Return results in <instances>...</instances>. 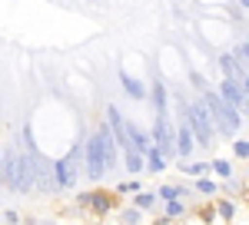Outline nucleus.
<instances>
[{
  "mask_svg": "<svg viewBox=\"0 0 249 225\" xmlns=\"http://www.w3.org/2000/svg\"><path fill=\"white\" fill-rule=\"evenodd\" d=\"M116 162H120V146H116L110 126L100 123L96 132L83 143V172H87L93 182H100L107 172L116 169Z\"/></svg>",
  "mask_w": 249,
  "mask_h": 225,
  "instance_id": "f257e3e1",
  "label": "nucleus"
},
{
  "mask_svg": "<svg viewBox=\"0 0 249 225\" xmlns=\"http://www.w3.org/2000/svg\"><path fill=\"white\" fill-rule=\"evenodd\" d=\"M203 103H206V110H210V119H213V132L216 136H226V139H232L236 136V129H243V123H246V112L232 110L226 99H219V93L216 90H203Z\"/></svg>",
  "mask_w": 249,
  "mask_h": 225,
  "instance_id": "f03ea898",
  "label": "nucleus"
},
{
  "mask_svg": "<svg viewBox=\"0 0 249 225\" xmlns=\"http://www.w3.org/2000/svg\"><path fill=\"white\" fill-rule=\"evenodd\" d=\"M183 112H186V119H183V123L193 129V136H196V146H213L216 132H213V119H210L206 103H203V99L186 103V106H183Z\"/></svg>",
  "mask_w": 249,
  "mask_h": 225,
  "instance_id": "7ed1b4c3",
  "label": "nucleus"
},
{
  "mask_svg": "<svg viewBox=\"0 0 249 225\" xmlns=\"http://www.w3.org/2000/svg\"><path fill=\"white\" fill-rule=\"evenodd\" d=\"M80 172H83V143H77L63 159L53 162V182H57V189H73Z\"/></svg>",
  "mask_w": 249,
  "mask_h": 225,
  "instance_id": "20e7f679",
  "label": "nucleus"
},
{
  "mask_svg": "<svg viewBox=\"0 0 249 225\" xmlns=\"http://www.w3.org/2000/svg\"><path fill=\"white\" fill-rule=\"evenodd\" d=\"M150 139H153V146L163 152L166 159L176 156V126H173L170 112H156V126H153V132H150Z\"/></svg>",
  "mask_w": 249,
  "mask_h": 225,
  "instance_id": "39448f33",
  "label": "nucleus"
},
{
  "mask_svg": "<svg viewBox=\"0 0 249 225\" xmlns=\"http://www.w3.org/2000/svg\"><path fill=\"white\" fill-rule=\"evenodd\" d=\"M246 86L249 83H243V80H223L216 93H219V99H226L232 110L246 112Z\"/></svg>",
  "mask_w": 249,
  "mask_h": 225,
  "instance_id": "423d86ee",
  "label": "nucleus"
},
{
  "mask_svg": "<svg viewBox=\"0 0 249 225\" xmlns=\"http://www.w3.org/2000/svg\"><path fill=\"white\" fill-rule=\"evenodd\" d=\"M77 206L80 209H93V212H100V215H107L110 206H113V199H110L107 192H83V195H77Z\"/></svg>",
  "mask_w": 249,
  "mask_h": 225,
  "instance_id": "0eeeda50",
  "label": "nucleus"
},
{
  "mask_svg": "<svg viewBox=\"0 0 249 225\" xmlns=\"http://www.w3.org/2000/svg\"><path fill=\"white\" fill-rule=\"evenodd\" d=\"M107 126H110V132H113L116 146L126 149V119H123V112L116 110V106H107Z\"/></svg>",
  "mask_w": 249,
  "mask_h": 225,
  "instance_id": "6e6552de",
  "label": "nucleus"
},
{
  "mask_svg": "<svg viewBox=\"0 0 249 225\" xmlns=\"http://www.w3.org/2000/svg\"><path fill=\"white\" fill-rule=\"evenodd\" d=\"M126 146L136 152H146L153 146V139H150V132L143 129V126H136V123H126Z\"/></svg>",
  "mask_w": 249,
  "mask_h": 225,
  "instance_id": "1a4fd4ad",
  "label": "nucleus"
},
{
  "mask_svg": "<svg viewBox=\"0 0 249 225\" xmlns=\"http://www.w3.org/2000/svg\"><path fill=\"white\" fill-rule=\"evenodd\" d=\"M193 149H196V136H193V129L186 123H179V126H176V156H179V159H190Z\"/></svg>",
  "mask_w": 249,
  "mask_h": 225,
  "instance_id": "9d476101",
  "label": "nucleus"
},
{
  "mask_svg": "<svg viewBox=\"0 0 249 225\" xmlns=\"http://www.w3.org/2000/svg\"><path fill=\"white\" fill-rule=\"evenodd\" d=\"M219 70H223V80H243V83H246V66H243L232 53L219 56Z\"/></svg>",
  "mask_w": 249,
  "mask_h": 225,
  "instance_id": "9b49d317",
  "label": "nucleus"
},
{
  "mask_svg": "<svg viewBox=\"0 0 249 225\" xmlns=\"http://www.w3.org/2000/svg\"><path fill=\"white\" fill-rule=\"evenodd\" d=\"M150 99H153L156 112H170V90H166V83L163 80H153V86H150Z\"/></svg>",
  "mask_w": 249,
  "mask_h": 225,
  "instance_id": "f8f14e48",
  "label": "nucleus"
},
{
  "mask_svg": "<svg viewBox=\"0 0 249 225\" xmlns=\"http://www.w3.org/2000/svg\"><path fill=\"white\" fill-rule=\"evenodd\" d=\"M120 86H123V93L130 96V99H146V86L136 76H130L126 70H120Z\"/></svg>",
  "mask_w": 249,
  "mask_h": 225,
  "instance_id": "ddd939ff",
  "label": "nucleus"
},
{
  "mask_svg": "<svg viewBox=\"0 0 249 225\" xmlns=\"http://www.w3.org/2000/svg\"><path fill=\"white\" fill-rule=\"evenodd\" d=\"M0 186L17 192V152H7V156H3V182H0Z\"/></svg>",
  "mask_w": 249,
  "mask_h": 225,
  "instance_id": "4468645a",
  "label": "nucleus"
},
{
  "mask_svg": "<svg viewBox=\"0 0 249 225\" xmlns=\"http://www.w3.org/2000/svg\"><path fill=\"white\" fill-rule=\"evenodd\" d=\"M123 166H126V172L130 176H136V172H143V152H136V149H123Z\"/></svg>",
  "mask_w": 249,
  "mask_h": 225,
  "instance_id": "2eb2a0df",
  "label": "nucleus"
},
{
  "mask_svg": "<svg viewBox=\"0 0 249 225\" xmlns=\"http://www.w3.org/2000/svg\"><path fill=\"white\" fill-rule=\"evenodd\" d=\"M136 209H140V212H150V209H156V192L136 189Z\"/></svg>",
  "mask_w": 249,
  "mask_h": 225,
  "instance_id": "dca6fc26",
  "label": "nucleus"
},
{
  "mask_svg": "<svg viewBox=\"0 0 249 225\" xmlns=\"http://www.w3.org/2000/svg\"><path fill=\"white\" fill-rule=\"evenodd\" d=\"M179 172H186V176H203V172H210V162H186V159H179Z\"/></svg>",
  "mask_w": 249,
  "mask_h": 225,
  "instance_id": "f3484780",
  "label": "nucleus"
},
{
  "mask_svg": "<svg viewBox=\"0 0 249 225\" xmlns=\"http://www.w3.org/2000/svg\"><path fill=\"white\" fill-rule=\"evenodd\" d=\"M210 172H216L219 179H232V162H230V159H213Z\"/></svg>",
  "mask_w": 249,
  "mask_h": 225,
  "instance_id": "a211bd4d",
  "label": "nucleus"
},
{
  "mask_svg": "<svg viewBox=\"0 0 249 225\" xmlns=\"http://www.w3.org/2000/svg\"><path fill=\"white\" fill-rule=\"evenodd\" d=\"M196 192H203V195H216V192H219V186H216L210 176L203 172V176H196Z\"/></svg>",
  "mask_w": 249,
  "mask_h": 225,
  "instance_id": "6ab92c4d",
  "label": "nucleus"
},
{
  "mask_svg": "<svg viewBox=\"0 0 249 225\" xmlns=\"http://www.w3.org/2000/svg\"><path fill=\"white\" fill-rule=\"evenodd\" d=\"M186 212V202H183V195L179 199H166V219H179Z\"/></svg>",
  "mask_w": 249,
  "mask_h": 225,
  "instance_id": "aec40b11",
  "label": "nucleus"
},
{
  "mask_svg": "<svg viewBox=\"0 0 249 225\" xmlns=\"http://www.w3.org/2000/svg\"><path fill=\"white\" fill-rule=\"evenodd\" d=\"M179 195H186V189H179V186H160L156 189V199H179Z\"/></svg>",
  "mask_w": 249,
  "mask_h": 225,
  "instance_id": "412c9836",
  "label": "nucleus"
},
{
  "mask_svg": "<svg viewBox=\"0 0 249 225\" xmlns=\"http://www.w3.org/2000/svg\"><path fill=\"white\" fill-rule=\"evenodd\" d=\"M232 152H236V159L246 162V159H249V139H243V136L236 139V136H232Z\"/></svg>",
  "mask_w": 249,
  "mask_h": 225,
  "instance_id": "4be33fe9",
  "label": "nucleus"
},
{
  "mask_svg": "<svg viewBox=\"0 0 249 225\" xmlns=\"http://www.w3.org/2000/svg\"><path fill=\"white\" fill-rule=\"evenodd\" d=\"M230 53L236 56V60H239V63H243V66H246V63H249V43H246V40H239V43H236V47H232Z\"/></svg>",
  "mask_w": 249,
  "mask_h": 225,
  "instance_id": "5701e85b",
  "label": "nucleus"
},
{
  "mask_svg": "<svg viewBox=\"0 0 249 225\" xmlns=\"http://www.w3.org/2000/svg\"><path fill=\"white\" fill-rule=\"evenodd\" d=\"M219 215H223V219H232V215H236V206H232L230 199H223V202H219Z\"/></svg>",
  "mask_w": 249,
  "mask_h": 225,
  "instance_id": "b1692460",
  "label": "nucleus"
},
{
  "mask_svg": "<svg viewBox=\"0 0 249 225\" xmlns=\"http://www.w3.org/2000/svg\"><path fill=\"white\" fill-rule=\"evenodd\" d=\"M136 189H140V182H136V179H126V182H120L116 192H120V195H126V192H136Z\"/></svg>",
  "mask_w": 249,
  "mask_h": 225,
  "instance_id": "393cba45",
  "label": "nucleus"
},
{
  "mask_svg": "<svg viewBox=\"0 0 249 225\" xmlns=\"http://www.w3.org/2000/svg\"><path fill=\"white\" fill-rule=\"evenodd\" d=\"M190 83L196 86V90H206V86H210V83H206V80H203L199 73H190Z\"/></svg>",
  "mask_w": 249,
  "mask_h": 225,
  "instance_id": "a878e982",
  "label": "nucleus"
},
{
  "mask_svg": "<svg viewBox=\"0 0 249 225\" xmlns=\"http://www.w3.org/2000/svg\"><path fill=\"white\" fill-rule=\"evenodd\" d=\"M123 222H140V209H126L123 212Z\"/></svg>",
  "mask_w": 249,
  "mask_h": 225,
  "instance_id": "bb28decb",
  "label": "nucleus"
},
{
  "mask_svg": "<svg viewBox=\"0 0 249 225\" xmlns=\"http://www.w3.org/2000/svg\"><path fill=\"white\" fill-rule=\"evenodd\" d=\"M0 219H3V222H20V215H17V212H14V209H7V212H3Z\"/></svg>",
  "mask_w": 249,
  "mask_h": 225,
  "instance_id": "cd10ccee",
  "label": "nucleus"
},
{
  "mask_svg": "<svg viewBox=\"0 0 249 225\" xmlns=\"http://www.w3.org/2000/svg\"><path fill=\"white\" fill-rule=\"evenodd\" d=\"M0 182H3V152H0Z\"/></svg>",
  "mask_w": 249,
  "mask_h": 225,
  "instance_id": "c85d7f7f",
  "label": "nucleus"
},
{
  "mask_svg": "<svg viewBox=\"0 0 249 225\" xmlns=\"http://www.w3.org/2000/svg\"><path fill=\"white\" fill-rule=\"evenodd\" d=\"M239 10H249V0H239Z\"/></svg>",
  "mask_w": 249,
  "mask_h": 225,
  "instance_id": "c756f323",
  "label": "nucleus"
}]
</instances>
